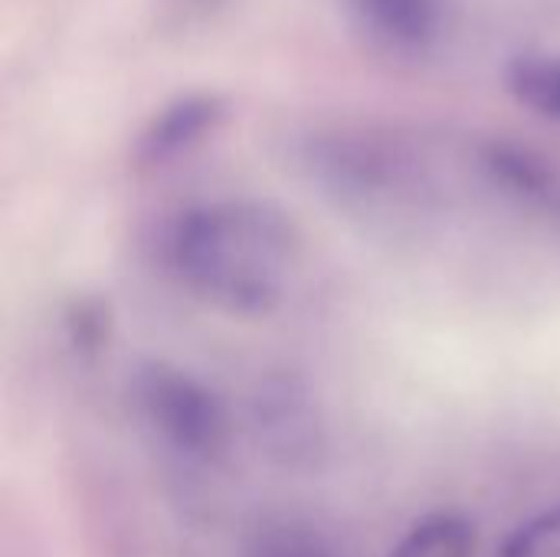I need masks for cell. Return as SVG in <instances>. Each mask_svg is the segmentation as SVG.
Returning a JSON list of instances; mask_svg holds the SVG:
<instances>
[{
  "mask_svg": "<svg viewBox=\"0 0 560 557\" xmlns=\"http://www.w3.org/2000/svg\"><path fill=\"white\" fill-rule=\"evenodd\" d=\"M171 279L233 318L272 315L305 256L299 223L269 200L226 197L180 210L158 240Z\"/></svg>",
  "mask_w": 560,
  "mask_h": 557,
  "instance_id": "1",
  "label": "cell"
},
{
  "mask_svg": "<svg viewBox=\"0 0 560 557\" xmlns=\"http://www.w3.org/2000/svg\"><path fill=\"white\" fill-rule=\"evenodd\" d=\"M128 404L141 430L190 466H217L233 440L226 404L210 384L171 361H141L128 378Z\"/></svg>",
  "mask_w": 560,
  "mask_h": 557,
  "instance_id": "2",
  "label": "cell"
},
{
  "mask_svg": "<svg viewBox=\"0 0 560 557\" xmlns=\"http://www.w3.org/2000/svg\"><path fill=\"white\" fill-rule=\"evenodd\" d=\"M249 430L259 453L282 473H318L328 430L312 387L299 374H266L249 397Z\"/></svg>",
  "mask_w": 560,
  "mask_h": 557,
  "instance_id": "3",
  "label": "cell"
},
{
  "mask_svg": "<svg viewBox=\"0 0 560 557\" xmlns=\"http://www.w3.org/2000/svg\"><path fill=\"white\" fill-rule=\"evenodd\" d=\"M305 164L325 190L354 204L404 200L417 187L410 161L400 151L371 138H322L308 148Z\"/></svg>",
  "mask_w": 560,
  "mask_h": 557,
  "instance_id": "4",
  "label": "cell"
},
{
  "mask_svg": "<svg viewBox=\"0 0 560 557\" xmlns=\"http://www.w3.org/2000/svg\"><path fill=\"white\" fill-rule=\"evenodd\" d=\"M223 98L210 92H190L167 102L154 118L141 128L135 144V161L141 167H164L180 154L194 151L220 121H223Z\"/></svg>",
  "mask_w": 560,
  "mask_h": 557,
  "instance_id": "5",
  "label": "cell"
},
{
  "mask_svg": "<svg viewBox=\"0 0 560 557\" xmlns=\"http://www.w3.org/2000/svg\"><path fill=\"white\" fill-rule=\"evenodd\" d=\"M358 10L397 49H420L440 33V0H358Z\"/></svg>",
  "mask_w": 560,
  "mask_h": 557,
  "instance_id": "6",
  "label": "cell"
},
{
  "mask_svg": "<svg viewBox=\"0 0 560 557\" xmlns=\"http://www.w3.org/2000/svg\"><path fill=\"white\" fill-rule=\"evenodd\" d=\"M476 525L459 512H430L417 519L390 557H476Z\"/></svg>",
  "mask_w": 560,
  "mask_h": 557,
  "instance_id": "7",
  "label": "cell"
},
{
  "mask_svg": "<svg viewBox=\"0 0 560 557\" xmlns=\"http://www.w3.org/2000/svg\"><path fill=\"white\" fill-rule=\"evenodd\" d=\"M505 82L515 102H522L528 112L548 121H560V56H548V53L518 56L509 62Z\"/></svg>",
  "mask_w": 560,
  "mask_h": 557,
  "instance_id": "8",
  "label": "cell"
},
{
  "mask_svg": "<svg viewBox=\"0 0 560 557\" xmlns=\"http://www.w3.org/2000/svg\"><path fill=\"white\" fill-rule=\"evenodd\" d=\"M240 557H338V552L312 525L269 522L246 542Z\"/></svg>",
  "mask_w": 560,
  "mask_h": 557,
  "instance_id": "9",
  "label": "cell"
},
{
  "mask_svg": "<svg viewBox=\"0 0 560 557\" xmlns=\"http://www.w3.org/2000/svg\"><path fill=\"white\" fill-rule=\"evenodd\" d=\"M66 338L79 358H95L102 348H108L112 335V315L102 299H72L66 309Z\"/></svg>",
  "mask_w": 560,
  "mask_h": 557,
  "instance_id": "10",
  "label": "cell"
},
{
  "mask_svg": "<svg viewBox=\"0 0 560 557\" xmlns=\"http://www.w3.org/2000/svg\"><path fill=\"white\" fill-rule=\"evenodd\" d=\"M495 557H560V506L518 525Z\"/></svg>",
  "mask_w": 560,
  "mask_h": 557,
  "instance_id": "11",
  "label": "cell"
},
{
  "mask_svg": "<svg viewBox=\"0 0 560 557\" xmlns=\"http://www.w3.org/2000/svg\"><path fill=\"white\" fill-rule=\"evenodd\" d=\"M184 7H194V10H207V7H213V0H184Z\"/></svg>",
  "mask_w": 560,
  "mask_h": 557,
  "instance_id": "12",
  "label": "cell"
}]
</instances>
